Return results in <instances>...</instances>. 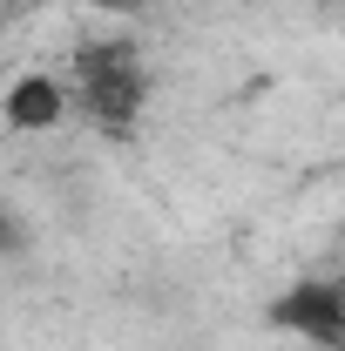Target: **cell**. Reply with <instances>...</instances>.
I'll use <instances>...</instances> for the list:
<instances>
[{
  "instance_id": "cell-1",
  "label": "cell",
  "mask_w": 345,
  "mask_h": 351,
  "mask_svg": "<svg viewBox=\"0 0 345 351\" xmlns=\"http://www.w3.org/2000/svg\"><path fill=\"white\" fill-rule=\"evenodd\" d=\"M75 101L88 108V122H102L109 135H135V115L149 101V68H142V47L109 34V41H88L75 54Z\"/></svg>"
},
{
  "instance_id": "cell-4",
  "label": "cell",
  "mask_w": 345,
  "mask_h": 351,
  "mask_svg": "<svg viewBox=\"0 0 345 351\" xmlns=\"http://www.w3.org/2000/svg\"><path fill=\"white\" fill-rule=\"evenodd\" d=\"M88 7H109V14H135L142 0H88Z\"/></svg>"
},
{
  "instance_id": "cell-2",
  "label": "cell",
  "mask_w": 345,
  "mask_h": 351,
  "mask_svg": "<svg viewBox=\"0 0 345 351\" xmlns=\"http://www.w3.org/2000/svg\"><path fill=\"white\" fill-rule=\"evenodd\" d=\"M271 324L318 351H345V277H298L271 304Z\"/></svg>"
},
{
  "instance_id": "cell-3",
  "label": "cell",
  "mask_w": 345,
  "mask_h": 351,
  "mask_svg": "<svg viewBox=\"0 0 345 351\" xmlns=\"http://www.w3.org/2000/svg\"><path fill=\"white\" fill-rule=\"evenodd\" d=\"M61 115H68V88L54 75H21L7 88V129L14 135H47Z\"/></svg>"
}]
</instances>
